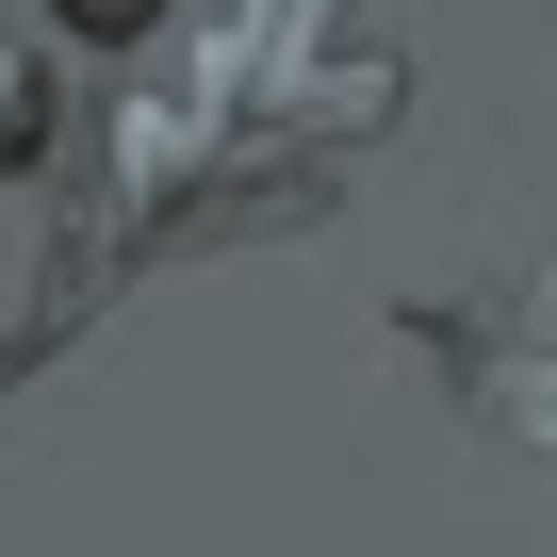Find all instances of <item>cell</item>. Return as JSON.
I'll list each match as a JSON object with an SVG mask.
<instances>
[{
	"label": "cell",
	"instance_id": "obj_2",
	"mask_svg": "<svg viewBox=\"0 0 557 557\" xmlns=\"http://www.w3.org/2000/svg\"><path fill=\"white\" fill-rule=\"evenodd\" d=\"M66 17H99V34H132V17H148V0H66Z\"/></svg>",
	"mask_w": 557,
	"mask_h": 557
},
{
	"label": "cell",
	"instance_id": "obj_1",
	"mask_svg": "<svg viewBox=\"0 0 557 557\" xmlns=\"http://www.w3.org/2000/svg\"><path fill=\"white\" fill-rule=\"evenodd\" d=\"M34 148V83H17V50H0V164Z\"/></svg>",
	"mask_w": 557,
	"mask_h": 557
}]
</instances>
